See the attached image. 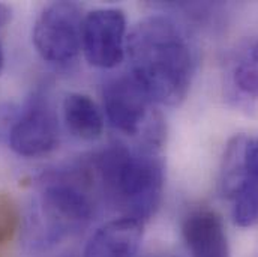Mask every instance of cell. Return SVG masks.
I'll list each match as a JSON object with an SVG mask.
<instances>
[{"instance_id": "cell-1", "label": "cell", "mask_w": 258, "mask_h": 257, "mask_svg": "<svg viewBox=\"0 0 258 257\" xmlns=\"http://www.w3.org/2000/svg\"><path fill=\"white\" fill-rule=\"evenodd\" d=\"M131 75L156 104L179 106L188 96L195 52L182 30L168 17L152 15L137 23L126 36Z\"/></svg>"}, {"instance_id": "cell-2", "label": "cell", "mask_w": 258, "mask_h": 257, "mask_svg": "<svg viewBox=\"0 0 258 257\" xmlns=\"http://www.w3.org/2000/svg\"><path fill=\"white\" fill-rule=\"evenodd\" d=\"M30 217L32 247L48 248L89 224L102 200L92 155L44 172Z\"/></svg>"}, {"instance_id": "cell-3", "label": "cell", "mask_w": 258, "mask_h": 257, "mask_svg": "<svg viewBox=\"0 0 258 257\" xmlns=\"http://www.w3.org/2000/svg\"><path fill=\"white\" fill-rule=\"evenodd\" d=\"M159 149L113 144L92 155L102 200L138 223L150 220L162 200L165 170Z\"/></svg>"}, {"instance_id": "cell-4", "label": "cell", "mask_w": 258, "mask_h": 257, "mask_svg": "<svg viewBox=\"0 0 258 257\" xmlns=\"http://www.w3.org/2000/svg\"><path fill=\"white\" fill-rule=\"evenodd\" d=\"M153 104L131 74L117 75L104 84L102 106L111 127L129 137H141L146 147L159 149L165 134Z\"/></svg>"}, {"instance_id": "cell-5", "label": "cell", "mask_w": 258, "mask_h": 257, "mask_svg": "<svg viewBox=\"0 0 258 257\" xmlns=\"http://www.w3.org/2000/svg\"><path fill=\"white\" fill-rule=\"evenodd\" d=\"M81 8L74 2H54L36 18L33 44L39 56L50 64H71L81 50Z\"/></svg>"}, {"instance_id": "cell-6", "label": "cell", "mask_w": 258, "mask_h": 257, "mask_svg": "<svg viewBox=\"0 0 258 257\" xmlns=\"http://www.w3.org/2000/svg\"><path fill=\"white\" fill-rule=\"evenodd\" d=\"M11 149L21 157H41L59 143L57 115L44 92H36L14 119L8 132Z\"/></svg>"}, {"instance_id": "cell-7", "label": "cell", "mask_w": 258, "mask_h": 257, "mask_svg": "<svg viewBox=\"0 0 258 257\" xmlns=\"http://www.w3.org/2000/svg\"><path fill=\"white\" fill-rule=\"evenodd\" d=\"M81 50L96 68H116L126 56V18L120 9H95L83 20Z\"/></svg>"}, {"instance_id": "cell-8", "label": "cell", "mask_w": 258, "mask_h": 257, "mask_svg": "<svg viewBox=\"0 0 258 257\" xmlns=\"http://www.w3.org/2000/svg\"><path fill=\"white\" fill-rule=\"evenodd\" d=\"M182 235L191 257H230L222 218L213 211L191 212L183 220Z\"/></svg>"}, {"instance_id": "cell-9", "label": "cell", "mask_w": 258, "mask_h": 257, "mask_svg": "<svg viewBox=\"0 0 258 257\" xmlns=\"http://www.w3.org/2000/svg\"><path fill=\"white\" fill-rule=\"evenodd\" d=\"M141 239V223L129 218H117L93 233L83 257H137Z\"/></svg>"}, {"instance_id": "cell-10", "label": "cell", "mask_w": 258, "mask_h": 257, "mask_svg": "<svg viewBox=\"0 0 258 257\" xmlns=\"http://www.w3.org/2000/svg\"><path fill=\"white\" fill-rule=\"evenodd\" d=\"M233 218L240 227L258 223V137H249L246 144L245 178L239 191L233 197Z\"/></svg>"}, {"instance_id": "cell-11", "label": "cell", "mask_w": 258, "mask_h": 257, "mask_svg": "<svg viewBox=\"0 0 258 257\" xmlns=\"http://www.w3.org/2000/svg\"><path fill=\"white\" fill-rule=\"evenodd\" d=\"M63 119L68 129L81 140H96L104 129V116L96 102L83 93H69L63 101Z\"/></svg>"}, {"instance_id": "cell-12", "label": "cell", "mask_w": 258, "mask_h": 257, "mask_svg": "<svg viewBox=\"0 0 258 257\" xmlns=\"http://www.w3.org/2000/svg\"><path fill=\"white\" fill-rule=\"evenodd\" d=\"M248 138L249 137L245 134L234 135L225 147L219 172V190L224 197L233 198L242 185L245 178Z\"/></svg>"}, {"instance_id": "cell-13", "label": "cell", "mask_w": 258, "mask_h": 257, "mask_svg": "<svg viewBox=\"0 0 258 257\" xmlns=\"http://www.w3.org/2000/svg\"><path fill=\"white\" fill-rule=\"evenodd\" d=\"M234 84L243 93L258 98V39L248 44L233 69Z\"/></svg>"}, {"instance_id": "cell-14", "label": "cell", "mask_w": 258, "mask_h": 257, "mask_svg": "<svg viewBox=\"0 0 258 257\" xmlns=\"http://www.w3.org/2000/svg\"><path fill=\"white\" fill-rule=\"evenodd\" d=\"M21 215L17 201L0 190V247L11 242L20 230Z\"/></svg>"}, {"instance_id": "cell-15", "label": "cell", "mask_w": 258, "mask_h": 257, "mask_svg": "<svg viewBox=\"0 0 258 257\" xmlns=\"http://www.w3.org/2000/svg\"><path fill=\"white\" fill-rule=\"evenodd\" d=\"M11 18H12L11 8L5 3H0V30L11 21ZM3 65H5V56H3V47H2V41H0V74H2Z\"/></svg>"}, {"instance_id": "cell-16", "label": "cell", "mask_w": 258, "mask_h": 257, "mask_svg": "<svg viewBox=\"0 0 258 257\" xmlns=\"http://www.w3.org/2000/svg\"><path fill=\"white\" fill-rule=\"evenodd\" d=\"M150 257H174V256H171V254H155V256H150Z\"/></svg>"}, {"instance_id": "cell-17", "label": "cell", "mask_w": 258, "mask_h": 257, "mask_svg": "<svg viewBox=\"0 0 258 257\" xmlns=\"http://www.w3.org/2000/svg\"><path fill=\"white\" fill-rule=\"evenodd\" d=\"M66 257H68V256H66Z\"/></svg>"}]
</instances>
